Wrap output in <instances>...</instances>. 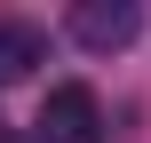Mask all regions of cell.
I'll return each instance as SVG.
<instances>
[{"label":"cell","mask_w":151,"mask_h":143,"mask_svg":"<svg viewBox=\"0 0 151 143\" xmlns=\"http://www.w3.org/2000/svg\"><path fill=\"white\" fill-rule=\"evenodd\" d=\"M40 143H104V103H96V88H80V80L48 88V103H40Z\"/></svg>","instance_id":"6da1fadb"},{"label":"cell","mask_w":151,"mask_h":143,"mask_svg":"<svg viewBox=\"0 0 151 143\" xmlns=\"http://www.w3.org/2000/svg\"><path fill=\"white\" fill-rule=\"evenodd\" d=\"M135 32H143V8H135V0H80V8H72V40L96 48V56L127 48Z\"/></svg>","instance_id":"7a4b0ae2"},{"label":"cell","mask_w":151,"mask_h":143,"mask_svg":"<svg viewBox=\"0 0 151 143\" xmlns=\"http://www.w3.org/2000/svg\"><path fill=\"white\" fill-rule=\"evenodd\" d=\"M40 56H48V32L40 24H0V88L8 80H32Z\"/></svg>","instance_id":"3957f363"},{"label":"cell","mask_w":151,"mask_h":143,"mask_svg":"<svg viewBox=\"0 0 151 143\" xmlns=\"http://www.w3.org/2000/svg\"><path fill=\"white\" fill-rule=\"evenodd\" d=\"M0 143H40V135H16V127H0Z\"/></svg>","instance_id":"277c9868"}]
</instances>
